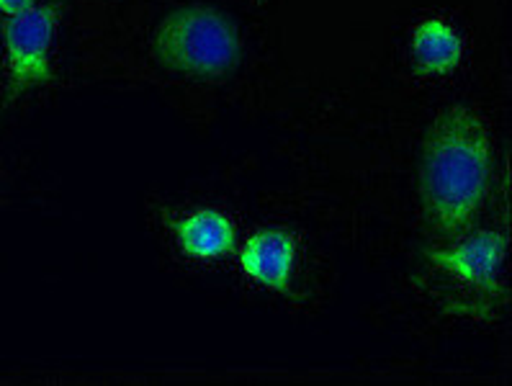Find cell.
Segmentation results:
<instances>
[{"label":"cell","mask_w":512,"mask_h":386,"mask_svg":"<svg viewBox=\"0 0 512 386\" xmlns=\"http://www.w3.org/2000/svg\"><path fill=\"white\" fill-rule=\"evenodd\" d=\"M152 60L178 78L219 80L242 62V37L227 13L204 3L165 13L152 31Z\"/></svg>","instance_id":"cell-2"},{"label":"cell","mask_w":512,"mask_h":386,"mask_svg":"<svg viewBox=\"0 0 512 386\" xmlns=\"http://www.w3.org/2000/svg\"><path fill=\"white\" fill-rule=\"evenodd\" d=\"M492 181V132L482 114L456 103L440 111L422 139L420 204L438 237L474 227Z\"/></svg>","instance_id":"cell-1"},{"label":"cell","mask_w":512,"mask_h":386,"mask_svg":"<svg viewBox=\"0 0 512 386\" xmlns=\"http://www.w3.org/2000/svg\"><path fill=\"white\" fill-rule=\"evenodd\" d=\"M57 8L34 3L29 11L8 16L3 21V47H6L8 85L13 96L42 88L52 80V47L57 34Z\"/></svg>","instance_id":"cell-3"},{"label":"cell","mask_w":512,"mask_h":386,"mask_svg":"<svg viewBox=\"0 0 512 386\" xmlns=\"http://www.w3.org/2000/svg\"><path fill=\"white\" fill-rule=\"evenodd\" d=\"M170 230H173L175 248L188 260L217 263L237 250L235 219L214 206H201L183 214L170 224Z\"/></svg>","instance_id":"cell-6"},{"label":"cell","mask_w":512,"mask_h":386,"mask_svg":"<svg viewBox=\"0 0 512 386\" xmlns=\"http://www.w3.org/2000/svg\"><path fill=\"white\" fill-rule=\"evenodd\" d=\"M299 242L281 227H266L247 237L237 253V263L247 281L273 294H294Z\"/></svg>","instance_id":"cell-5"},{"label":"cell","mask_w":512,"mask_h":386,"mask_svg":"<svg viewBox=\"0 0 512 386\" xmlns=\"http://www.w3.org/2000/svg\"><path fill=\"white\" fill-rule=\"evenodd\" d=\"M34 3H37V0H0V13H3V16L8 19V16H16V13L29 11Z\"/></svg>","instance_id":"cell-8"},{"label":"cell","mask_w":512,"mask_h":386,"mask_svg":"<svg viewBox=\"0 0 512 386\" xmlns=\"http://www.w3.org/2000/svg\"><path fill=\"white\" fill-rule=\"evenodd\" d=\"M466 42L443 16H425L410 31V60L422 78H446L461 67Z\"/></svg>","instance_id":"cell-7"},{"label":"cell","mask_w":512,"mask_h":386,"mask_svg":"<svg viewBox=\"0 0 512 386\" xmlns=\"http://www.w3.org/2000/svg\"><path fill=\"white\" fill-rule=\"evenodd\" d=\"M507 240L502 232L479 230L474 235H461L446 248L428 253L430 266L458 284L492 291L505 268Z\"/></svg>","instance_id":"cell-4"}]
</instances>
